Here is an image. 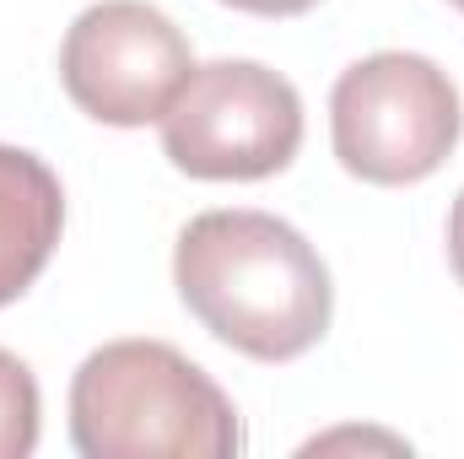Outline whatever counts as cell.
Instances as JSON below:
<instances>
[{"instance_id": "1", "label": "cell", "mask_w": 464, "mask_h": 459, "mask_svg": "<svg viewBox=\"0 0 464 459\" xmlns=\"http://www.w3.org/2000/svg\"><path fill=\"white\" fill-rule=\"evenodd\" d=\"M184 308L254 362H292L330 336L335 287L319 249L270 211H206L179 232Z\"/></svg>"}, {"instance_id": "2", "label": "cell", "mask_w": 464, "mask_h": 459, "mask_svg": "<svg viewBox=\"0 0 464 459\" xmlns=\"http://www.w3.org/2000/svg\"><path fill=\"white\" fill-rule=\"evenodd\" d=\"M82 459H232L243 449L222 384L168 341L98 346L71 378Z\"/></svg>"}, {"instance_id": "3", "label": "cell", "mask_w": 464, "mask_h": 459, "mask_svg": "<svg viewBox=\"0 0 464 459\" xmlns=\"http://www.w3.org/2000/svg\"><path fill=\"white\" fill-rule=\"evenodd\" d=\"M464 130L459 87L427 54L383 49L341 71L330 93V141L362 184H421L432 179Z\"/></svg>"}, {"instance_id": "4", "label": "cell", "mask_w": 464, "mask_h": 459, "mask_svg": "<svg viewBox=\"0 0 464 459\" xmlns=\"http://www.w3.org/2000/svg\"><path fill=\"white\" fill-rule=\"evenodd\" d=\"M162 124V151L189 179H270L303 146V98L254 60L195 65Z\"/></svg>"}, {"instance_id": "5", "label": "cell", "mask_w": 464, "mask_h": 459, "mask_svg": "<svg viewBox=\"0 0 464 459\" xmlns=\"http://www.w3.org/2000/svg\"><path fill=\"white\" fill-rule=\"evenodd\" d=\"M195 71L184 33L146 0L87 5L60 44V82L71 103L98 124H151L173 109Z\"/></svg>"}, {"instance_id": "6", "label": "cell", "mask_w": 464, "mask_h": 459, "mask_svg": "<svg viewBox=\"0 0 464 459\" xmlns=\"http://www.w3.org/2000/svg\"><path fill=\"white\" fill-rule=\"evenodd\" d=\"M60 232L65 190L54 168L22 146H0V308L44 276Z\"/></svg>"}, {"instance_id": "7", "label": "cell", "mask_w": 464, "mask_h": 459, "mask_svg": "<svg viewBox=\"0 0 464 459\" xmlns=\"http://www.w3.org/2000/svg\"><path fill=\"white\" fill-rule=\"evenodd\" d=\"M38 449V378L22 356L0 351V459H27Z\"/></svg>"}, {"instance_id": "8", "label": "cell", "mask_w": 464, "mask_h": 459, "mask_svg": "<svg viewBox=\"0 0 464 459\" xmlns=\"http://www.w3.org/2000/svg\"><path fill=\"white\" fill-rule=\"evenodd\" d=\"M232 11H248V16H303V11H314L319 0H222Z\"/></svg>"}, {"instance_id": "9", "label": "cell", "mask_w": 464, "mask_h": 459, "mask_svg": "<svg viewBox=\"0 0 464 459\" xmlns=\"http://www.w3.org/2000/svg\"><path fill=\"white\" fill-rule=\"evenodd\" d=\"M449 265H454V276H459V287H464V190H459V200H454V211H449Z\"/></svg>"}, {"instance_id": "10", "label": "cell", "mask_w": 464, "mask_h": 459, "mask_svg": "<svg viewBox=\"0 0 464 459\" xmlns=\"http://www.w3.org/2000/svg\"><path fill=\"white\" fill-rule=\"evenodd\" d=\"M454 5H459V11H464V0H454Z\"/></svg>"}]
</instances>
